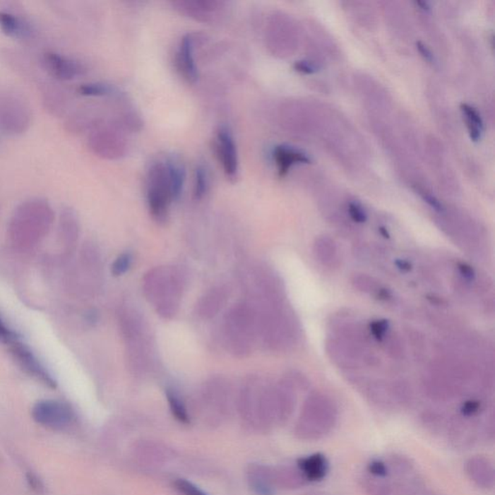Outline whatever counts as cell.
<instances>
[{
    "instance_id": "24",
    "label": "cell",
    "mask_w": 495,
    "mask_h": 495,
    "mask_svg": "<svg viewBox=\"0 0 495 495\" xmlns=\"http://www.w3.org/2000/svg\"><path fill=\"white\" fill-rule=\"evenodd\" d=\"M293 67L297 72L303 73V74L306 75H311L318 72V68L308 61H297Z\"/></svg>"
},
{
    "instance_id": "2",
    "label": "cell",
    "mask_w": 495,
    "mask_h": 495,
    "mask_svg": "<svg viewBox=\"0 0 495 495\" xmlns=\"http://www.w3.org/2000/svg\"><path fill=\"white\" fill-rule=\"evenodd\" d=\"M10 91H0V130L17 135L28 129L30 111L25 100Z\"/></svg>"
},
{
    "instance_id": "21",
    "label": "cell",
    "mask_w": 495,
    "mask_h": 495,
    "mask_svg": "<svg viewBox=\"0 0 495 495\" xmlns=\"http://www.w3.org/2000/svg\"><path fill=\"white\" fill-rule=\"evenodd\" d=\"M368 472L370 473L374 478H385V477L388 476L389 466L384 462H381V460H373V462L368 465Z\"/></svg>"
},
{
    "instance_id": "9",
    "label": "cell",
    "mask_w": 495,
    "mask_h": 495,
    "mask_svg": "<svg viewBox=\"0 0 495 495\" xmlns=\"http://www.w3.org/2000/svg\"><path fill=\"white\" fill-rule=\"evenodd\" d=\"M174 6L183 14L201 22H210L222 9V2L213 0H195V1H177Z\"/></svg>"
},
{
    "instance_id": "25",
    "label": "cell",
    "mask_w": 495,
    "mask_h": 495,
    "mask_svg": "<svg viewBox=\"0 0 495 495\" xmlns=\"http://www.w3.org/2000/svg\"><path fill=\"white\" fill-rule=\"evenodd\" d=\"M479 408H480V405L478 402L475 400H470V402H466L462 408V412L463 415L465 416H472L474 414L478 412Z\"/></svg>"
},
{
    "instance_id": "22",
    "label": "cell",
    "mask_w": 495,
    "mask_h": 495,
    "mask_svg": "<svg viewBox=\"0 0 495 495\" xmlns=\"http://www.w3.org/2000/svg\"><path fill=\"white\" fill-rule=\"evenodd\" d=\"M18 338L19 336H18L17 333L8 328L6 324L4 323V319L1 318V316H0V340L8 345L13 340L18 339Z\"/></svg>"
},
{
    "instance_id": "8",
    "label": "cell",
    "mask_w": 495,
    "mask_h": 495,
    "mask_svg": "<svg viewBox=\"0 0 495 495\" xmlns=\"http://www.w3.org/2000/svg\"><path fill=\"white\" fill-rule=\"evenodd\" d=\"M195 37L193 34H187L181 39L177 54V66L182 77L188 83H193L198 80L195 59H193Z\"/></svg>"
},
{
    "instance_id": "11",
    "label": "cell",
    "mask_w": 495,
    "mask_h": 495,
    "mask_svg": "<svg viewBox=\"0 0 495 495\" xmlns=\"http://www.w3.org/2000/svg\"><path fill=\"white\" fill-rule=\"evenodd\" d=\"M467 473L478 486L492 488L494 484V472L491 463L483 458H471L467 463Z\"/></svg>"
},
{
    "instance_id": "29",
    "label": "cell",
    "mask_w": 495,
    "mask_h": 495,
    "mask_svg": "<svg viewBox=\"0 0 495 495\" xmlns=\"http://www.w3.org/2000/svg\"><path fill=\"white\" fill-rule=\"evenodd\" d=\"M415 4L417 5V6L420 7V9L424 10V11L425 12L431 11V6H429L428 2L416 1Z\"/></svg>"
},
{
    "instance_id": "6",
    "label": "cell",
    "mask_w": 495,
    "mask_h": 495,
    "mask_svg": "<svg viewBox=\"0 0 495 495\" xmlns=\"http://www.w3.org/2000/svg\"><path fill=\"white\" fill-rule=\"evenodd\" d=\"M215 146H216L217 156L220 163L222 164L225 174L227 179L234 182L237 179L239 163H238L237 145L229 128L225 126L220 128L217 132Z\"/></svg>"
},
{
    "instance_id": "13",
    "label": "cell",
    "mask_w": 495,
    "mask_h": 495,
    "mask_svg": "<svg viewBox=\"0 0 495 495\" xmlns=\"http://www.w3.org/2000/svg\"><path fill=\"white\" fill-rule=\"evenodd\" d=\"M0 30L7 36L14 38L28 37L31 31L28 23L6 11H0Z\"/></svg>"
},
{
    "instance_id": "1",
    "label": "cell",
    "mask_w": 495,
    "mask_h": 495,
    "mask_svg": "<svg viewBox=\"0 0 495 495\" xmlns=\"http://www.w3.org/2000/svg\"><path fill=\"white\" fill-rule=\"evenodd\" d=\"M146 196L149 210L157 221H165L169 203L174 201L166 162H156L146 175Z\"/></svg>"
},
{
    "instance_id": "7",
    "label": "cell",
    "mask_w": 495,
    "mask_h": 495,
    "mask_svg": "<svg viewBox=\"0 0 495 495\" xmlns=\"http://www.w3.org/2000/svg\"><path fill=\"white\" fill-rule=\"evenodd\" d=\"M43 63L49 75L60 80H74L85 71L76 60L54 52L44 54Z\"/></svg>"
},
{
    "instance_id": "5",
    "label": "cell",
    "mask_w": 495,
    "mask_h": 495,
    "mask_svg": "<svg viewBox=\"0 0 495 495\" xmlns=\"http://www.w3.org/2000/svg\"><path fill=\"white\" fill-rule=\"evenodd\" d=\"M10 351L14 357L16 362L22 368V370L32 377L36 381L40 382L48 388H56V381L48 370L44 368L43 364L34 354L32 350L25 344L20 342L19 338L13 340L9 345Z\"/></svg>"
},
{
    "instance_id": "20",
    "label": "cell",
    "mask_w": 495,
    "mask_h": 495,
    "mask_svg": "<svg viewBox=\"0 0 495 495\" xmlns=\"http://www.w3.org/2000/svg\"><path fill=\"white\" fill-rule=\"evenodd\" d=\"M131 263H132V256L131 254H122L117 258L114 263L112 264V271L115 276H119V275L124 274L128 269L130 268Z\"/></svg>"
},
{
    "instance_id": "18",
    "label": "cell",
    "mask_w": 495,
    "mask_h": 495,
    "mask_svg": "<svg viewBox=\"0 0 495 495\" xmlns=\"http://www.w3.org/2000/svg\"><path fill=\"white\" fill-rule=\"evenodd\" d=\"M174 484L175 489L181 495H207L195 484L185 479H177Z\"/></svg>"
},
{
    "instance_id": "28",
    "label": "cell",
    "mask_w": 495,
    "mask_h": 495,
    "mask_svg": "<svg viewBox=\"0 0 495 495\" xmlns=\"http://www.w3.org/2000/svg\"><path fill=\"white\" fill-rule=\"evenodd\" d=\"M422 196H423V198L425 200L426 203H429V205L433 207L434 209H436V210H443V206H442V204L440 203L439 201L434 198V196L429 195V193H423Z\"/></svg>"
},
{
    "instance_id": "10",
    "label": "cell",
    "mask_w": 495,
    "mask_h": 495,
    "mask_svg": "<svg viewBox=\"0 0 495 495\" xmlns=\"http://www.w3.org/2000/svg\"><path fill=\"white\" fill-rule=\"evenodd\" d=\"M273 157L280 177L289 174L290 167L295 164H310L311 160L304 152L289 145H279L274 149Z\"/></svg>"
},
{
    "instance_id": "19",
    "label": "cell",
    "mask_w": 495,
    "mask_h": 495,
    "mask_svg": "<svg viewBox=\"0 0 495 495\" xmlns=\"http://www.w3.org/2000/svg\"><path fill=\"white\" fill-rule=\"evenodd\" d=\"M460 109H462L463 115H465L466 123H471V124L478 126V127L483 129V120H482L481 115L477 112L476 109H474L473 107L470 106L468 104H462L460 105Z\"/></svg>"
},
{
    "instance_id": "15",
    "label": "cell",
    "mask_w": 495,
    "mask_h": 495,
    "mask_svg": "<svg viewBox=\"0 0 495 495\" xmlns=\"http://www.w3.org/2000/svg\"><path fill=\"white\" fill-rule=\"evenodd\" d=\"M209 187V177L206 167L203 164H198L195 170V179H193V196L196 200H201L207 193Z\"/></svg>"
},
{
    "instance_id": "14",
    "label": "cell",
    "mask_w": 495,
    "mask_h": 495,
    "mask_svg": "<svg viewBox=\"0 0 495 495\" xmlns=\"http://www.w3.org/2000/svg\"><path fill=\"white\" fill-rule=\"evenodd\" d=\"M166 164L170 186H172V196H174V201L177 200L181 195L183 186H184L185 169L179 162L175 161V160H167Z\"/></svg>"
},
{
    "instance_id": "23",
    "label": "cell",
    "mask_w": 495,
    "mask_h": 495,
    "mask_svg": "<svg viewBox=\"0 0 495 495\" xmlns=\"http://www.w3.org/2000/svg\"><path fill=\"white\" fill-rule=\"evenodd\" d=\"M348 212L351 219L356 222H365L366 221V215L363 209L358 205L357 203H350L348 205Z\"/></svg>"
},
{
    "instance_id": "12",
    "label": "cell",
    "mask_w": 495,
    "mask_h": 495,
    "mask_svg": "<svg viewBox=\"0 0 495 495\" xmlns=\"http://www.w3.org/2000/svg\"><path fill=\"white\" fill-rule=\"evenodd\" d=\"M298 467L305 479L311 482L321 481L328 471V463L321 454H314L310 457L301 458Z\"/></svg>"
},
{
    "instance_id": "16",
    "label": "cell",
    "mask_w": 495,
    "mask_h": 495,
    "mask_svg": "<svg viewBox=\"0 0 495 495\" xmlns=\"http://www.w3.org/2000/svg\"><path fill=\"white\" fill-rule=\"evenodd\" d=\"M167 400H169L170 410H172L174 417L177 418L178 421L181 422V423H189L187 411H186L184 405H183L181 400H179V398H178L174 392L170 391V390H167Z\"/></svg>"
},
{
    "instance_id": "3",
    "label": "cell",
    "mask_w": 495,
    "mask_h": 495,
    "mask_svg": "<svg viewBox=\"0 0 495 495\" xmlns=\"http://www.w3.org/2000/svg\"><path fill=\"white\" fill-rule=\"evenodd\" d=\"M336 420L335 408L328 400L324 398H314L311 405L309 403L306 412L304 431L311 439H321L334 426Z\"/></svg>"
},
{
    "instance_id": "27",
    "label": "cell",
    "mask_w": 495,
    "mask_h": 495,
    "mask_svg": "<svg viewBox=\"0 0 495 495\" xmlns=\"http://www.w3.org/2000/svg\"><path fill=\"white\" fill-rule=\"evenodd\" d=\"M387 324L384 321L374 322L373 326H371V331H373L374 336L381 339L383 336L384 333L386 332Z\"/></svg>"
},
{
    "instance_id": "26",
    "label": "cell",
    "mask_w": 495,
    "mask_h": 495,
    "mask_svg": "<svg viewBox=\"0 0 495 495\" xmlns=\"http://www.w3.org/2000/svg\"><path fill=\"white\" fill-rule=\"evenodd\" d=\"M416 46H417V49L419 52H420L421 56L424 57V59L429 63H434V54H431V52L429 51L428 47H427L425 44L422 43L421 41H418L417 43H416Z\"/></svg>"
},
{
    "instance_id": "17",
    "label": "cell",
    "mask_w": 495,
    "mask_h": 495,
    "mask_svg": "<svg viewBox=\"0 0 495 495\" xmlns=\"http://www.w3.org/2000/svg\"><path fill=\"white\" fill-rule=\"evenodd\" d=\"M80 95L88 97H102L109 95L112 93V88L109 85L100 83H85L78 89Z\"/></svg>"
},
{
    "instance_id": "4",
    "label": "cell",
    "mask_w": 495,
    "mask_h": 495,
    "mask_svg": "<svg viewBox=\"0 0 495 495\" xmlns=\"http://www.w3.org/2000/svg\"><path fill=\"white\" fill-rule=\"evenodd\" d=\"M31 415L36 423L52 429H62L74 420V412L66 402L44 400L33 405Z\"/></svg>"
}]
</instances>
